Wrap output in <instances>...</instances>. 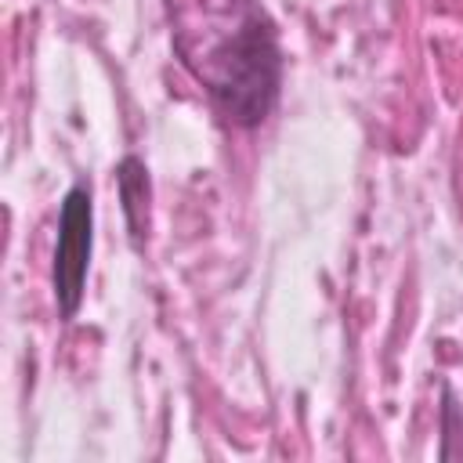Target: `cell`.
I'll list each match as a JSON object with an SVG mask.
<instances>
[{
    "label": "cell",
    "instance_id": "cell-1",
    "mask_svg": "<svg viewBox=\"0 0 463 463\" xmlns=\"http://www.w3.org/2000/svg\"><path fill=\"white\" fill-rule=\"evenodd\" d=\"M170 40L224 119L257 127L282 83V51L260 0H166Z\"/></svg>",
    "mask_w": 463,
    "mask_h": 463
},
{
    "label": "cell",
    "instance_id": "cell-2",
    "mask_svg": "<svg viewBox=\"0 0 463 463\" xmlns=\"http://www.w3.org/2000/svg\"><path fill=\"white\" fill-rule=\"evenodd\" d=\"M90 264V192L87 184L69 188L58 217V242H54V300L65 318L76 315L83 300V279Z\"/></svg>",
    "mask_w": 463,
    "mask_h": 463
}]
</instances>
